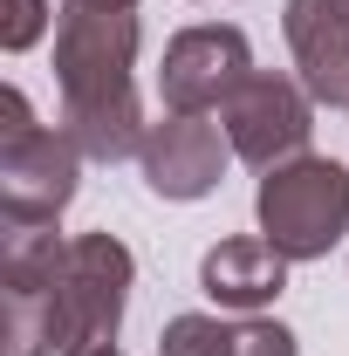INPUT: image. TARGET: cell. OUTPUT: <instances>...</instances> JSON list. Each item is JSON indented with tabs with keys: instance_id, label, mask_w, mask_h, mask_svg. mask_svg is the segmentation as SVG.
I'll use <instances>...</instances> for the list:
<instances>
[{
	"instance_id": "obj_4",
	"label": "cell",
	"mask_w": 349,
	"mask_h": 356,
	"mask_svg": "<svg viewBox=\"0 0 349 356\" xmlns=\"http://www.w3.org/2000/svg\"><path fill=\"white\" fill-rule=\"evenodd\" d=\"M254 220H261V233L288 261H322V254H336V240L349 233V172L336 158H315V151L274 165V172H261Z\"/></svg>"
},
{
	"instance_id": "obj_14",
	"label": "cell",
	"mask_w": 349,
	"mask_h": 356,
	"mask_svg": "<svg viewBox=\"0 0 349 356\" xmlns=\"http://www.w3.org/2000/svg\"><path fill=\"white\" fill-rule=\"evenodd\" d=\"M83 7H137V0H83Z\"/></svg>"
},
{
	"instance_id": "obj_2",
	"label": "cell",
	"mask_w": 349,
	"mask_h": 356,
	"mask_svg": "<svg viewBox=\"0 0 349 356\" xmlns=\"http://www.w3.org/2000/svg\"><path fill=\"white\" fill-rule=\"evenodd\" d=\"M76 178H83L76 137L62 124L55 131L35 124L21 89H0V220H7V233L55 226L76 199Z\"/></svg>"
},
{
	"instance_id": "obj_12",
	"label": "cell",
	"mask_w": 349,
	"mask_h": 356,
	"mask_svg": "<svg viewBox=\"0 0 349 356\" xmlns=\"http://www.w3.org/2000/svg\"><path fill=\"white\" fill-rule=\"evenodd\" d=\"M233 356H302V350H295V329L261 322V315H240L233 322Z\"/></svg>"
},
{
	"instance_id": "obj_13",
	"label": "cell",
	"mask_w": 349,
	"mask_h": 356,
	"mask_svg": "<svg viewBox=\"0 0 349 356\" xmlns=\"http://www.w3.org/2000/svg\"><path fill=\"white\" fill-rule=\"evenodd\" d=\"M48 28V0H7V21H0V48L7 55H21V48H35Z\"/></svg>"
},
{
	"instance_id": "obj_10",
	"label": "cell",
	"mask_w": 349,
	"mask_h": 356,
	"mask_svg": "<svg viewBox=\"0 0 349 356\" xmlns=\"http://www.w3.org/2000/svg\"><path fill=\"white\" fill-rule=\"evenodd\" d=\"M199 288L213 295L219 309L254 315V309H267V302L288 288V254H281L267 233H233V240L206 247V261H199Z\"/></svg>"
},
{
	"instance_id": "obj_8",
	"label": "cell",
	"mask_w": 349,
	"mask_h": 356,
	"mask_svg": "<svg viewBox=\"0 0 349 356\" xmlns=\"http://www.w3.org/2000/svg\"><path fill=\"white\" fill-rule=\"evenodd\" d=\"M137 165H144V185H151L158 199L192 206V199L219 192V178L233 165V144H226V131H219L213 117H178V110H165V117L144 131Z\"/></svg>"
},
{
	"instance_id": "obj_1",
	"label": "cell",
	"mask_w": 349,
	"mask_h": 356,
	"mask_svg": "<svg viewBox=\"0 0 349 356\" xmlns=\"http://www.w3.org/2000/svg\"><path fill=\"white\" fill-rule=\"evenodd\" d=\"M137 7H83L62 0L55 14V89H62V131L96 165H117L144 151V110H137Z\"/></svg>"
},
{
	"instance_id": "obj_15",
	"label": "cell",
	"mask_w": 349,
	"mask_h": 356,
	"mask_svg": "<svg viewBox=\"0 0 349 356\" xmlns=\"http://www.w3.org/2000/svg\"><path fill=\"white\" fill-rule=\"evenodd\" d=\"M103 356H124V350H103Z\"/></svg>"
},
{
	"instance_id": "obj_6",
	"label": "cell",
	"mask_w": 349,
	"mask_h": 356,
	"mask_svg": "<svg viewBox=\"0 0 349 356\" xmlns=\"http://www.w3.org/2000/svg\"><path fill=\"white\" fill-rule=\"evenodd\" d=\"M254 76V48L240 28L226 21H199L165 42V62H158V96L178 117H219V103Z\"/></svg>"
},
{
	"instance_id": "obj_5",
	"label": "cell",
	"mask_w": 349,
	"mask_h": 356,
	"mask_svg": "<svg viewBox=\"0 0 349 356\" xmlns=\"http://www.w3.org/2000/svg\"><path fill=\"white\" fill-rule=\"evenodd\" d=\"M219 131H226V144H233V158H247L254 172H274V165H288V158L308 151L315 96L302 89V76L254 69L247 83L219 103Z\"/></svg>"
},
{
	"instance_id": "obj_11",
	"label": "cell",
	"mask_w": 349,
	"mask_h": 356,
	"mask_svg": "<svg viewBox=\"0 0 349 356\" xmlns=\"http://www.w3.org/2000/svg\"><path fill=\"white\" fill-rule=\"evenodd\" d=\"M158 356H233V322H219V315H172L165 336H158Z\"/></svg>"
},
{
	"instance_id": "obj_9",
	"label": "cell",
	"mask_w": 349,
	"mask_h": 356,
	"mask_svg": "<svg viewBox=\"0 0 349 356\" xmlns=\"http://www.w3.org/2000/svg\"><path fill=\"white\" fill-rule=\"evenodd\" d=\"M281 35L295 48L308 96L329 110H349V0H288Z\"/></svg>"
},
{
	"instance_id": "obj_7",
	"label": "cell",
	"mask_w": 349,
	"mask_h": 356,
	"mask_svg": "<svg viewBox=\"0 0 349 356\" xmlns=\"http://www.w3.org/2000/svg\"><path fill=\"white\" fill-rule=\"evenodd\" d=\"M62 233L28 226L7 233L0 254V302H7V356H55V274H62Z\"/></svg>"
},
{
	"instance_id": "obj_3",
	"label": "cell",
	"mask_w": 349,
	"mask_h": 356,
	"mask_svg": "<svg viewBox=\"0 0 349 356\" xmlns=\"http://www.w3.org/2000/svg\"><path fill=\"white\" fill-rule=\"evenodd\" d=\"M137 261L117 233H76L55 274V356H103L131 309Z\"/></svg>"
}]
</instances>
